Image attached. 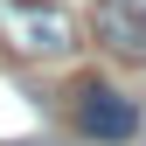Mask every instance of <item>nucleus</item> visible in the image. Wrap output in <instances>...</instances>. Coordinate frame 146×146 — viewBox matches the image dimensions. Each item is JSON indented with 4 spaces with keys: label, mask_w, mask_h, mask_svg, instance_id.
<instances>
[{
    "label": "nucleus",
    "mask_w": 146,
    "mask_h": 146,
    "mask_svg": "<svg viewBox=\"0 0 146 146\" xmlns=\"http://www.w3.org/2000/svg\"><path fill=\"white\" fill-rule=\"evenodd\" d=\"M0 42L28 63H49V56H70L77 49V14L49 7V0H0Z\"/></svg>",
    "instance_id": "1"
},
{
    "label": "nucleus",
    "mask_w": 146,
    "mask_h": 146,
    "mask_svg": "<svg viewBox=\"0 0 146 146\" xmlns=\"http://www.w3.org/2000/svg\"><path fill=\"white\" fill-rule=\"evenodd\" d=\"M77 132L118 146V139L139 132V104L125 98V90H111V84H84V90H77Z\"/></svg>",
    "instance_id": "2"
},
{
    "label": "nucleus",
    "mask_w": 146,
    "mask_h": 146,
    "mask_svg": "<svg viewBox=\"0 0 146 146\" xmlns=\"http://www.w3.org/2000/svg\"><path fill=\"white\" fill-rule=\"evenodd\" d=\"M98 42L146 63V0H98Z\"/></svg>",
    "instance_id": "3"
}]
</instances>
